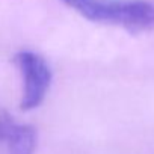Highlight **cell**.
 Returning a JSON list of instances; mask_svg holds the SVG:
<instances>
[{
  "instance_id": "2",
  "label": "cell",
  "mask_w": 154,
  "mask_h": 154,
  "mask_svg": "<svg viewBox=\"0 0 154 154\" xmlns=\"http://www.w3.org/2000/svg\"><path fill=\"white\" fill-rule=\"evenodd\" d=\"M14 60L23 80L20 106L23 110H33L39 107L47 97L51 85V68L41 54L32 50L18 51Z\"/></svg>"
},
{
  "instance_id": "1",
  "label": "cell",
  "mask_w": 154,
  "mask_h": 154,
  "mask_svg": "<svg viewBox=\"0 0 154 154\" xmlns=\"http://www.w3.org/2000/svg\"><path fill=\"white\" fill-rule=\"evenodd\" d=\"M83 18L131 33L154 27V5L145 0H60Z\"/></svg>"
},
{
  "instance_id": "3",
  "label": "cell",
  "mask_w": 154,
  "mask_h": 154,
  "mask_svg": "<svg viewBox=\"0 0 154 154\" xmlns=\"http://www.w3.org/2000/svg\"><path fill=\"white\" fill-rule=\"evenodd\" d=\"M6 154H33L36 148V131L27 124L14 122L8 118L2 140Z\"/></svg>"
},
{
  "instance_id": "4",
  "label": "cell",
  "mask_w": 154,
  "mask_h": 154,
  "mask_svg": "<svg viewBox=\"0 0 154 154\" xmlns=\"http://www.w3.org/2000/svg\"><path fill=\"white\" fill-rule=\"evenodd\" d=\"M6 121H8V116H2V115H0V140H2V136H3V130H5Z\"/></svg>"
}]
</instances>
